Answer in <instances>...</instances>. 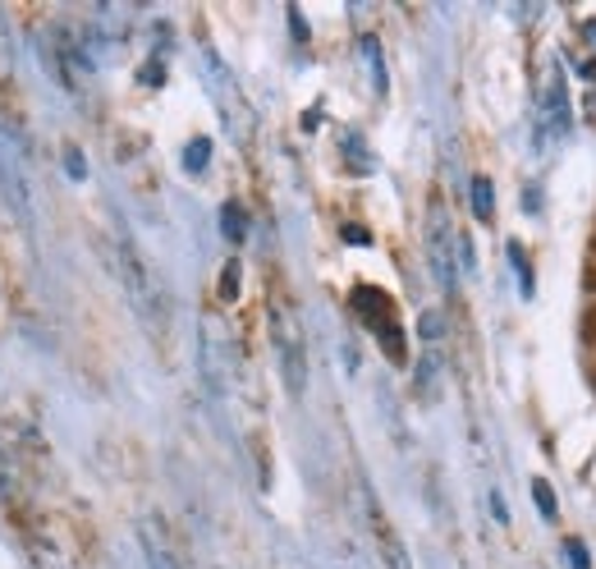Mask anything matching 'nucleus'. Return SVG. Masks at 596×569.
Returning <instances> with one entry per match:
<instances>
[{"label":"nucleus","mask_w":596,"mask_h":569,"mask_svg":"<svg viewBox=\"0 0 596 569\" xmlns=\"http://www.w3.org/2000/svg\"><path fill=\"white\" fill-rule=\"evenodd\" d=\"M427 257H431L436 284L450 294L459 284V262H454V230H450V221H446V211H440V207H431V216H427Z\"/></svg>","instance_id":"nucleus-7"},{"label":"nucleus","mask_w":596,"mask_h":569,"mask_svg":"<svg viewBox=\"0 0 596 569\" xmlns=\"http://www.w3.org/2000/svg\"><path fill=\"white\" fill-rule=\"evenodd\" d=\"M564 565H569V569H592V556H587V546H583L579 537L564 542Z\"/></svg>","instance_id":"nucleus-17"},{"label":"nucleus","mask_w":596,"mask_h":569,"mask_svg":"<svg viewBox=\"0 0 596 569\" xmlns=\"http://www.w3.org/2000/svg\"><path fill=\"white\" fill-rule=\"evenodd\" d=\"M110 271L120 276L124 299L134 303V313L151 326V331H161L166 326V290H161V280L151 276L147 257L134 249V239H120V244L110 249Z\"/></svg>","instance_id":"nucleus-1"},{"label":"nucleus","mask_w":596,"mask_h":569,"mask_svg":"<svg viewBox=\"0 0 596 569\" xmlns=\"http://www.w3.org/2000/svg\"><path fill=\"white\" fill-rule=\"evenodd\" d=\"M220 234H226L230 244H244V239H248V211H244V203H226V207H220Z\"/></svg>","instance_id":"nucleus-11"},{"label":"nucleus","mask_w":596,"mask_h":569,"mask_svg":"<svg viewBox=\"0 0 596 569\" xmlns=\"http://www.w3.org/2000/svg\"><path fill=\"white\" fill-rule=\"evenodd\" d=\"M197 359H203V377H207V386L216 390V396H226V390H230V372H234V354H230L226 331H220L216 322L203 326V349H197Z\"/></svg>","instance_id":"nucleus-8"},{"label":"nucleus","mask_w":596,"mask_h":569,"mask_svg":"<svg viewBox=\"0 0 596 569\" xmlns=\"http://www.w3.org/2000/svg\"><path fill=\"white\" fill-rule=\"evenodd\" d=\"M353 313H358L372 331H377L381 349L390 363H404L409 359V344H404V331H400V317H394V303L386 290H372V284H358L353 290Z\"/></svg>","instance_id":"nucleus-2"},{"label":"nucleus","mask_w":596,"mask_h":569,"mask_svg":"<svg viewBox=\"0 0 596 569\" xmlns=\"http://www.w3.org/2000/svg\"><path fill=\"white\" fill-rule=\"evenodd\" d=\"M271 336H276V359H280L284 390H290L294 400H303V390H307V349H303V331H299L290 308L271 313Z\"/></svg>","instance_id":"nucleus-3"},{"label":"nucleus","mask_w":596,"mask_h":569,"mask_svg":"<svg viewBox=\"0 0 596 569\" xmlns=\"http://www.w3.org/2000/svg\"><path fill=\"white\" fill-rule=\"evenodd\" d=\"M143 83L157 87V83H161V64H147V70H143Z\"/></svg>","instance_id":"nucleus-22"},{"label":"nucleus","mask_w":596,"mask_h":569,"mask_svg":"<svg viewBox=\"0 0 596 569\" xmlns=\"http://www.w3.org/2000/svg\"><path fill=\"white\" fill-rule=\"evenodd\" d=\"M41 56H47V70H51L64 87H78V78L93 74V60H87V47L78 41V33H74V28H64V24H56V28L47 33V47H41Z\"/></svg>","instance_id":"nucleus-6"},{"label":"nucleus","mask_w":596,"mask_h":569,"mask_svg":"<svg viewBox=\"0 0 596 569\" xmlns=\"http://www.w3.org/2000/svg\"><path fill=\"white\" fill-rule=\"evenodd\" d=\"M417 331H423L427 344H436L440 331H446V322H440V313H423V317H417Z\"/></svg>","instance_id":"nucleus-18"},{"label":"nucleus","mask_w":596,"mask_h":569,"mask_svg":"<svg viewBox=\"0 0 596 569\" xmlns=\"http://www.w3.org/2000/svg\"><path fill=\"white\" fill-rule=\"evenodd\" d=\"M239 294V262H226V271H220V299H234Z\"/></svg>","instance_id":"nucleus-19"},{"label":"nucleus","mask_w":596,"mask_h":569,"mask_svg":"<svg viewBox=\"0 0 596 569\" xmlns=\"http://www.w3.org/2000/svg\"><path fill=\"white\" fill-rule=\"evenodd\" d=\"M363 60H367V74H372V87H377V93H386L390 87V78H386V56H381V41L377 37H363Z\"/></svg>","instance_id":"nucleus-13"},{"label":"nucleus","mask_w":596,"mask_h":569,"mask_svg":"<svg viewBox=\"0 0 596 569\" xmlns=\"http://www.w3.org/2000/svg\"><path fill=\"white\" fill-rule=\"evenodd\" d=\"M138 542H143L147 569H188L184 556H180V546L170 542L166 523H161L157 514H143V519H138Z\"/></svg>","instance_id":"nucleus-9"},{"label":"nucleus","mask_w":596,"mask_h":569,"mask_svg":"<svg viewBox=\"0 0 596 569\" xmlns=\"http://www.w3.org/2000/svg\"><path fill=\"white\" fill-rule=\"evenodd\" d=\"M510 257H514V271H519V284H523V294H533V267H527V253L519 239H510Z\"/></svg>","instance_id":"nucleus-16"},{"label":"nucleus","mask_w":596,"mask_h":569,"mask_svg":"<svg viewBox=\"0 0 596 569\" xmlns=\"http://www.w3.org/2000/svg\"><path fill=\"white\" fill-rule=\"evenodd\" d=\"M207 161H211V138H193V143L184 147V170H188V174H203Z\"/></svg>","instance_id":"nucleus-14"},{"label":"nucleus","mask_w":596,"mask_h":569,"mask_svg":"<svg viewBox=\"0 0 596 569\" xmlns=\"http://www.w3.org/2000/svg\"><path fill=\"white\" fill-rule=\"evenodd\" d=\"M569 129H573V101H569L564 74L550 64V74L542 83V97H537V147L569 138Z\"/></svg>","instance_id":"nucleus-4"},{"label":"nucleus","mask_w":596,"mask_h":569,"mask_svg":"<svg viewBox=\"0 0 596 569\" xmlns=\"http://www.w3.org/2000/svg\"><path fill=\"white\" fill-rule=\"evenodd\" d=\"M0 193H5L10 211L19 216V226H33V193H28L24 152H19V138L5 124H0Z\"/></svg>","instance_id":"nucleus-5"},{"label":"nucleus","mask_w":596,"mask_h":569,"mask_svg":"<svg viewBox=\"0 0 596 569\" xmlns=\"http://www.w3.org/2000/svg\"><path fill=\"white\" fill-rule=\"evenodd\" d=\"M367 519H372V533H377V542H381L386 565H390V569H413V565H409V552H404V542H400V533H394L390 523H386V514H381L377 500H367Z\"/></svg>","instance_id":"nucleus-10"},{"label":"nucleus","mask_w":596,"mask_h":569,"mask_svg":"<svg viewBox=\"0 0 596 569\" xmlns=\"http://www.w3.org/2000/svg\"><path fill=\"white\" fill-rule=\"evenodd\" d=\"M469 193H473V216L482 226H491V216H496V189H491V180L487 174H477V180L469 184Z\"/></svg>","instance_id":"nucleus-12"},{"label":"nucleus","mask_w":596,"mask_h":569,"mask_svg":"<svg viewBox=\"0 0 596 569\" xmlns=\"http://www.w3.org/2000/svg\"><path fill=\"white\" fill-rule=\"evenodd\" d=\"M533 500H537L542 519H556V514H560V500H556V492H550L546 477H537V483H533Z\"/></svg>","instance_id":"nucleus-15"},{"label":"nucleus","mask_w":596,"mask_h":569,"mask_svg":"<svg viewBox=\"0 0 596 569\" xmlns=\"http://www.w3.org/2000/svg\"><path fill=\"white\" fill-rule=\"evenodd\" d=\"M491 510H496V523H510V506H504L500 492H491Z\"/></svg>","instance_id":"nucleus-21"},{"label":"nucleus","mask_w":596,"mask_h":569,"mask_svg":"<svg viewBox=\"0 0 596 569\" xmlns=\"http://www.w3.org/2000/svg\"><path fill=\"white\" fill-rule=\"evenodd\" d=\"M64 170H70L74 180H83V174H87V166H83V157H78V152H70V157H64Z\"/></svg>","instance_id":"nucleus-20"}]
</instances>
